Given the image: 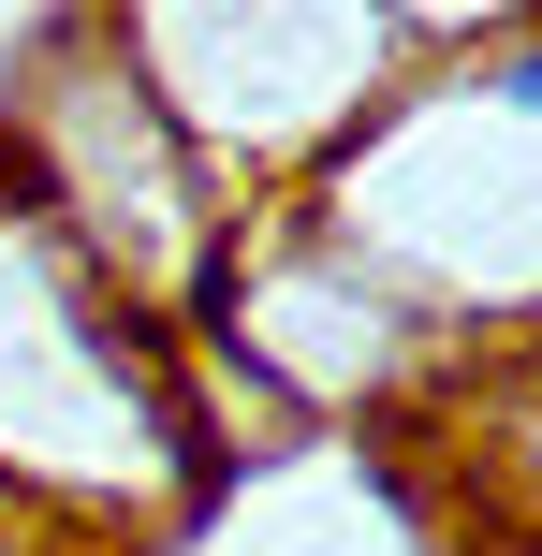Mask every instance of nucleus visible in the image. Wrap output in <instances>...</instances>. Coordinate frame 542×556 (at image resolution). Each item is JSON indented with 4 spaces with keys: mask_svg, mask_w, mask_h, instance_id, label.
<instances>
[{
    "mask_svg": "<svg viewBox=\"0 0 542 556\" xmlns=\"http://www.w3.org/2000/svg\"><path fill=\"white\" fill-rule=\"evenodd\" d=\"M396 0H117L133 88L191 132L205 176L235 162H323L396 74Z\"/></svg>",
    "mask_w": 542,
    "mask_h": 556,
    "instance_id": "f257e3e1",
    "label": "nucleus"
},
{
    "mask_svg": "<svg viewBox=\"0 0 542 556\" xmlns=\"http://www.w3.org/2000/svg\"><path fill=\"white\" fill-rule=\"evenodd\" d=\"M59 29H74V0H0V103L59 59Z\"/></svg>",
    "mask_w": 542,
    "mask_h": 556,
    "instance_id": "f03ea898",
    "label": "nucleus"
}]
</instances>
